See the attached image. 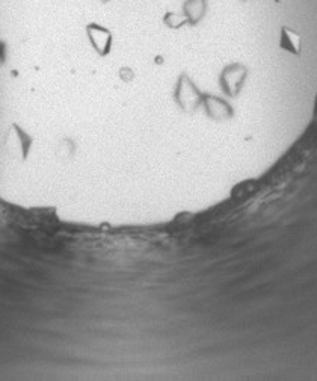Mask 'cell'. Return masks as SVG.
Wrapping results in <instances>:
<instances>
[{
  "label": "cell",
  "mask_w": 317,
  "mask_h": 381,
  "mask_svg": "<svg viewBox=\"0 0 317 381\" xmlns=\"http://www.w3.org/2000/svg\"><path fill=\"white\" fill-rule=\"evenodd\" d=\"M202 97L204 96L197 85L193 84L192 79L188 75H181L176 89V100L180 108L186 112H193L202 103Z\"/></svg>",
  "instance_id": "6da1fadb"
},
{
  "label": "cell",
  "mask_w": 317,
  "mask_h": 381,
  "mask_svg": "<svg viewBox=\"0 0 317 381\" xmlns=\"http://www.w3.org/2000/svg\"><path fill=\"white\" fill-rule=\"evenodd\" d=\"M5 147L11 156L25 161L27 158L30 147H32V138H30L22 127L13 125L6 132Z\"/></svg>",
  "instance_id": "7a4b0ae2"
},
{
  "label": "cell",
  "mask_w": 317,
  "mask_h": 381,
  "mask_svg": "<svg viewBox=\"0 0 317 381\" xmlns=\"http://www.w3.org/2000/svg\"><path fill=\"white\" fill-rule=\"evenodd\" d=\"M248 76L247 67L242 64H231L225 67L221 75V85L228 96L236 97L243 87V82Z\"/></svg>",
  "instance_id": "3957f363"
},
{
  "label": "cell",
  "mask_w": 317,
  "mask_h": 381,
  "mask_svg": "<svg viewBox=\"0 0 317 381\" xmlns=\"http://www.w3.org/2000/svg\"><path fill=\"white\" fill-rule=\"evenodd\" d=\"M86 34H88L91 46L94 47V50L100 56L109 55V51L112 49V39H114V37H112V32L108 27L100 26L97 23H89L86 26Z\"/></svg>",
  "instance_id": "277c9868"
},
{
  "label": "cell",
  "mask_w": 317,
  "mask_h": 381,
  "mask_svg": "<svg viewBox=\"0 0 317 381\" xmlns=\"http://www.w3.org/2000/svg\"><path fill=\"white\" fill-rule=\"evenodd\" d=\"M202 103H204V106H206L207 114L213 120L224 121V120H228L233 117V108L228 105L227 101L219 99V97L204 96Z\"/></svg>",
  "instance_id": "5b68a950"
},
{
  "label": "cell",
  "mask_w": 317,
  "mask_h": 381,
  "mask_svg": "<svg viewBox=\"0 0 317 381\" xmlns=\"http://www.w3.org/2000/svg\"><path fill=\"white\" fill-rule=\"evenodd\" d=\"M207 0H186L183 5V14L188 18V25L195 26L206 15Z\"/></svg>",
  "instance_id": "8992f818"
},
{
  "label": "cell",
  "mask_w": 317,
  "mask_h": 381,
  "mask_svg": "<svg viewBox=\"0 0 317 381\" xmlns=\"http://www.w3.org/2000/svg\"><path fill=\"white\" fill-rule=\"evenodd\" d=\"M301 46H302V38L296 32V30L283 26L280 29V47L290 51L293 55L301 54Z\"/></svg>",
  "instance_id": "52a82bcc"
},
{
  "label": "cell",
  "mask_w": 317,
  "mask_h": 381,
  "mask_svg": "<svg viewBox=\"0 0 317 381\" xmlns=\"http://www.w3.org/2000/svg\"><path fill=\"white\" fill-rule=\"evenodd\" d=\"M163 23H165L169 29H180L185 25H188V18L183 13L168 11L165 15H163Z\"/></svg>",
  "instance_id": "ba28073f"
},
{
  "label": "cell",
  "mask_w": 317,
  "mask_h": 381,
  "mask_svg": "<svg viewBox=\"0 0 317 381\" xmlns=\"http://www.w3.org/2000/svg\"><path fill=\"white\" fill-rule=\"evenodd\" d=\"M119 76H121V79H122V80H126V82H130L133 77H135V75H133V71H131L130 68H127V67L121 68V73H119Z\"/></svg>",
  "instance_id": "9c48e42d"
},
{
  "label": "cell",
  "mask_w": 317,
  "mask_h": 381,
  "mask_svg": "<svg viewBox=\"0 0 317 381\" xmlns=\"http://www.w3.org/2000/svg\"><path fill=\"white\" fill-rule=\"evenodd\" d=\"M5 59H6V46L4 41H0V65L5 64Z\"/></svg>",
  "instance_id": "30bf717a"
},
{
  "label": "cell",
  "mask_w": 317,
  "mask_h": 381,
  "mask_svg": "<svg viewBox=\"0 0 317 381\" xmlns=\"http://www.w3.org/2000/svg\"><path fill=\"white\" fill-rule=\"evenodd\" d=\"M103 4H109V2H114V0H101Z\"/></svg>",
  "instance_id": "8fae6325"
}]
</instances>
